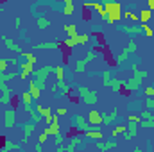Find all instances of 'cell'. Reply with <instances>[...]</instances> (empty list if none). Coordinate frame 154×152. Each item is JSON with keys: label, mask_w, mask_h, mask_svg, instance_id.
I'll list each match as a JSON object with an SVG mask.
<instances>
[{"label": "cell", "mask_w": 154, "mask_h": 152, "mask_svg": "<svg viewBox=\"0 0 154 152\" xmlns=\"http://www.w3.org/2000/svg\"><path fill=\"white\" fill-rule=\"evenodd\" d=\"M95 149L100 152H106V147H104V141L102 140H97V143H95Z\"/></svg>", "instance_id": "obj_44"}, {"label": "cell", "mask_w": 154, "mask_h": 152, "mask_svg": "<svg viewBox=\"0 0 154 152\" xmlns=\"http://www.w3.org/2000/svg\"><path fill=\"white\" fill-rule=\"evenodd\" d=\"M125 50H127L129 54H134V52L138 50V47H136V43H134V39H131V41L127 43V47H125Z\"/></svg>", "instance_id": "obj_41"}, {"label": "cell", "mask_w": 154, "mask_h": 152, "mask_svg": "<svg viewBox=\"0 0 154 152\" xmlns=\"http://www.w3.org/2000/svg\"><path fill=\"white\" fill-rule=\"evenodd\" d=\"M47 140H48V134H47V132L43 131V132H41V134L38 136V141H39V143H45Z\"/></svg>", "instance_id": "obj_47"}, {"label": "cell", "mask_w": 154, "mask_h": 152, "mask_svg": "<svg viewBox=\"0 0 154 152\" xmlns=\"http://www.w3.org/2000/svg\"><path fill=\"white\" fill-rule=\"evenodd\" d=\"M118 116V108H113L109 113H102V125H111Z\"/></svg>", "instance_id": "obj_18"}, {"label": "cell", "mask_w": 154, "mask_h": 152, "mask_svg": "<svg viewBox=\"0 0 154 152\" xmlns=\"http://www.w3.org/2000/svg\"><path fill=\"white\" fill-rule=\"evenodd\" d=\"M140 27H142V31H143V34H145L147 38H152L154 36V31L147 25V23H140Z\"/></svg>", "instance_id": "obj_36"}, {"label": "cell", "mask_w": 154, "mask_h": 152, "mask_svg": "<svg viewBox=\"0 0 154 152\" xmlns=\"http://www.w3.org/2000/svg\"><path fill=\"white\" fill-rule=\"evenodd\" d=\"M116 145H118V143H116V140H108V141L104 143V147H106V150H109V149H115Z\"/></svg>", "instance_id": "obj_42"}, {"label": "cell", "mask_w": 154, "mask_h": 152, "mask_svg": "<svg viewBox=\"0 0 154 152\" xmlns=\"http://www.w3.org/2000/svg\"><path fill=\"white\" fill-rule=\"evenodd\" d=\"M2 41H4V43H5V47H7V48H9V50H11V52H18V54H22V52H23V50H22V48H20V45H16V43H14V41H13V39H11V38H7V36H5V34H4V36H2Z\"/></svg>", "instance_id": "obj_20"}, {"label": "cell", "mask_w": 154, "mask_h": 152, "mask_svg": "<svg viewBox=\"0 0 154 152\" xmlns=\"http://www.w3.org/2000/svg\"><path fill=\"white\" fill-rule=\"evenodd\" d=\"M2 150L7 152V150H20V145L18 143H13V141H5L4 143V147H2Z\"/></svg>", "instance_id": "obj_30"}, {"label": "cell", "mask_w": 154, "mask_h": 152, "mask_svg": "<svg viewBox=\"0 0 154 152\" xmlns=\"http://www.w3.org/2000/svg\"><path fill=\"white\" fill-rule=\"evenodd\" d=\"M47 27H50V20L47 18V16H39L38 18V29H47Z\"/></svg>", "instance_id": "obj_28"}, {"label": "cell", "mask_w": 154, "mask_h": 152, "mask_svg": "<svg viewBox=\"0 0 154 152\" xmlns=\"http://www.w3.org/2000/svg\"><path fill=\"white\" fill-rule=\"evenodd\" d=\"M95 57H97V54L90 50V52L86 54V57H84V59H77V61H75V65H74V72H77V74L86 72V65H88L90 61H93Z\"/></svg>", "instance_id": "obj_5"}, {"label": "cell", "mask_w": 154, "mask_h": 152, "mask_svg": "<svg viewBox=\"0 0 154 152\" xmlns=\"http://www.w3.org/2000/svg\"><path fill=\"white\" fill-rule=\"evenodd\" d=\"M131 70H133V74H134V75L140 77V79H145V77H149V72H140V70H138V66H136L134 63L131 65Z\"/></svg>", "instance_id": "obj_31"}, {"label": "cell", "mask_w": 154, "mask_h": 152, "mask_svg": "<svg viewBox=\"0 0 154 152\" xmlns=\"http://www.w3.org/2000/svg\"><path fill=\"white\" fill-rule=\"evenodd\" d=\"M14 23H16V25H14V27H16V29H20V23H22V20H20V16H18V18H16V20H14Z\"/></svg>", "instance_id": "obj_53"}, {"label": "cell", "mask_w": 154, "mask_h": 152, "mask_svg": "<svg viewBox=\"0 0 154 152\" xmlns=\"http://www.w3.org/2000/svg\"><path fill=\"white\" fill-rule=\"evenodd\" d=\"M7 61H9V65H13V66H18V63H20L16 57H7Z\"/></svg>", "instance_id": "obj_49"}, {"label": "cell", "mask_w": 154, "mask_h": 152, "mask_svg": "<svg viewBox=\"0 0 154 152\" xmlns=\"http://www.w3.org/2000/svg\"><path fill=\"white\" fill-rule=\"evenodd\" d=\"M84 138H90V140H102L104 138V134H102V129L100 127H90V129H86L84 131Z\"/></svg>", "instance_id": "obj_14"}, {"label": "cell", "mask_w": 154, "mask_h": 152, "mask_svg": "<svg viewBox=\"0 0 154 152\" xmlns=\"http://www.w3.org/2000/svg\"><path fill=\"white\" fill-rule=\"evenodd\" d=\"M36 125H38V123H34L32 120H31V122H27V123H20V127L23 129V138H22V143H23V145L29 141V138H31L32 131L36 129Z\"/></svg>", "instance_id": "obj_12"}, {"label": "cell", "mask_w": 154, "mask_h": 152, "mask_svg": "<svg viewBox=\"0 0 154 152\" xmlns=\"http://www.w3.org/2000/svg\"><path fill=\"white\" fill-rule=\"evenodd\" d=\"M48 136H56V134H59L61 132V127H59V114H52V120H50V123L43 129Z\"/></svg>", "instance_id": "obj_6"}, {"label": "cell", "mask_w": 154, "mask_h": 152, "mask_svg": "<svg viewBox=\"0 0 154 152\" xmlns=\"http://www.w3.org/2000/svg\"><path fill=\"white\" fill-rule=\"evenodd\" d=\"M56 114L63 116V114H66V109H65V108H57V109H56Z\"/></svg>", "instance_id": "obj_51"}, {"label": "cell", "mask_w": 154, "mask_h": 152, "mask_svg": "<svg viewBox=\"0 0 154 152\" xmlns=\"http://www.w3.org/2000/svg\"><path fill=\"white\" fill-rule=\"evenodd\" d=\"M125 129H127V125H116V127H113V131H111V136L113 138H116V136H120V134H124L125 132Z\"/></svg>", "instance_id": "obj_29"}, {"label": "cell", "mask_w": 154, "mask_h": 152, "mask_svg": "<svg viewBox=\"0 0 154 152\" xmlns=\"http://www.w3.org/2000/svg\"><path fill=\"white\" fill-rule=\"evenodd\" d=\"M86 118L90 122V127H102V113H99L97 109H90Z\"/></svg>", "instance_id": "obj_11"}, {"label": "cell", "mask_w": 154, "mask_h": 152, "mask_svg": "<svg viewBox=\"0 0 154 152\" xmlns=\"http://www.w3.org/2000/svg\"><path fill=\"white\" fill-rule=\"evenodd\" d=\"M100 4H108V2H111V0H99Z\"/></svg>", "instance_id": "obj_56"}, {"label": "cell", "mask_w": 154, "mask_h": 152, "mask_svg": "<svg viewBox=\"0 0 154 152\" xmlns=\"http://www.w3.org/2000/svg\"><path fill=\"white\" fill-rule=\"evenodd\" d=\"M2 11H4V9H0V13H2Z\"/></svg>", "instance_id": "obj_57"}, {"label": "cell", "mask_w": 154, "mask_h": 152, "mask_svg": "<svg viewBox=\"0 0 154 152\" xmlns=\"http://www.w3.org/2000/svg\"><path fill=\"white\" fill-rule=\"evenodd\" d=\"M140 116H142L143 120H154V113L151 111V109H147V108H145V109L140 113Z\"/></svg>", "instance_id": "obj_38"}, {"label": "cell", "mask_w": 154, "mask_h": 152, "mask_svg": "<svg viewBox=\"0 0 154 152\" xmlns=\"http://www.w3.org/2000/svg\"><path fill=\"white\" fill-rule=\"evenodd\" d=\"M140 120H142V116H138V114H129V116H127V122H136V123H140Z\"/></svg>", "instance_id": "obj_45"}, {"label": "cell", "mask_w": 154, "mask_h": 152, "mask_svg": "<svg viewBox=\"0 0 154 152\" xmlns=\"http://www.w3.org/2000/svg\"><path fill=\"white\" fill-rule=\"evenodd\" d=\"M149 4V9H154V0H145Z\"/></svg>", "instance_id": "obj_54"}, {"label": "cell", "mask_w": 154, "mask_h": 152, "mask_svg": "<svg viewBox=\"0 0 154 152\" xmlns=\"http://www.w3.org/2000/svg\"><path fill=\"white\" fill-rule=\"evenodd\" d=\"M20 99H22V104H23V109L29 113L31 109H32V95H31V91H23V93H20Z\"/></svg>", "instance_id": "obj_17"}, {"label": "cell", "mask_w": 154, "mask_h": 152, "mask_svg": "<svg viewBox=\"0 0 154 152\" xmlns=\"http://www.w3.org/2000/svg\"><path fill=\"white\" fill-rule=\"evenodd\" d=\"M65 4H74V0H63Z\"/></svg>", "instance_id": "obj_55"}, {"label": "cell", "mask_w": 154, "mask_h": 152, "mask_svg": "<svg viewBox=\"0 0 154 152\" xmlns=\"http://www.w3.org/2000/svg\"><path fill=\"white\" fill-rule=\"evenodd\" d=\"M140 127H143V129H151V127H154V120H140V123H138Z\"/></svg>", "instance_id": "obj_40"}, {"label": "cell", "mask_w": 154, "mask_h": 152, "mask_svg": "<svg viewBox=\"0 0 154 152\" xmlns=\"http://www.w3.org/2000/svg\"><path fill=\"white\" fill-rule=\"evenodd\" d=\"M29 91H31V95H32V99H34V100H38L39 97H41V90H39L32 81L29 82Z\"/></svg>", "instance_id": "obj_24"}, {"label": "cell", "mask_w": 154, "mask_h": 152, "mask_svg": "<svg viewBox=\"0 0 154 152\" xmlns=\"http://www.w3.org/2000/svg\"><path fill=\"white\" fill-rule=\"evenodd\" d=\"M109 81H111V72H109V70H104V72H102V86L108 88V86H109Z\"/></svg>", "instance_id": "obj_32"}, {"label": "cell", "mask_w": 154, "mask_h": 152, "mask_svg": "<svg viewBox=\"0 0 154 152\" xmlns=\"http://www.w3.org/2000/svg\"><path fill=\"white\" fill-rule=\"evenodd\" d=\"M72 125L77 127V131H86V129H90V122H88V118H84L82 114H74L72 116Z\"/></svg>", "instance_id": "obj_10"}, {"label": "cell", "mask_w": 154, "mask_h": 152, "mask_svg": "<svg viewBox=\"0 0 154 152\" xmlns=\"http://www.w3.org/2000/svg\"><path fill=\"white\" fill-rule=\"evenodd\" d=\"M74 11H75L74 4H65V7H63V14H65V16H72Z\"/></svg>", "instance_id": "obj_35"}, {"label": "cell", "mask_w": 154, "mask_h": 152, "mask_svg": "<svg viewBox=\"0 0 154 152\" xmlns=\"http://www.w3.org/2000/svg\"><path fill=\"white\" fill-rule=\"evenodd\" d=\"M18 68H20V79L22 81H25V79H29V75H32V72H34V65H31L29 61H22V63H18Z\"/></svg>", "instance_id": "obj_8"}, {"label": "cell", "mask_w": 154, "mask_h": 152, "mask_svg": "<svg viewBox=\"0 0 154 152\" xmlns=\"http://www.w3.org/2000/svg\"><path fill=\"white\" fill-rule=\"evenodd\" d=\"M63 31H65L68 36H75V34H77V25H75V23H68V25H63Z\"/></svg>", "instance_id": "obj_26"}, {"label": "cell", "mask_w": 154, "mask_h": 152, "mask_svg": "<svg viewBox=\"0 0 154 152\" xmlns=\"http://www.w3.org/2000/svg\"><path fill=\"white\" fill-rule=\"evenodd\" d=\"M29 114H31V120L34 122V123H41V120H43V116L36 111V109H31L29 111Z\"/></svg>", "instance_id": "obj_33"}, {"label": "cell", "mask_w": 154, "mask_h": 152, "mask_svg": "<svg viewBox=\"0 0 154 152\" xmlns=\"http://www.w3.org/2000/svg\"><path fill=\"white\" fill-rule=\"evenodd\" d=\"M61 47H63V43H59V41H45V43L34 45L36 50H56V48H61Z\"/></svg>", "instance_id": "obj_16"}, {"label": "cell", "mask_w": 154, "mask_h": 152, "mask_svg": "<svg viewBox=\"0 0 154 152\" xmlns=\"http://www.w3.org/2000/svg\"><path fill=\"white\" fill-rule=\"evenodd\" d=\"M108 88H111L113 91H122L124 90V81H120V79H115V77H111V81H109V86Z\"/></svg>", "instance_id": "obj_22"}, {"label": "cell", "mask_w": 154, "mask_h": 152, "mask_svg": "<svg viewBox=\"0 0 154 152\" xmlns=\"http://www.w3.org/2000/svg\"><path fill=\"white\" fill-rule=\"evenodd\" d=\"M54 68H56V66H48V65H47V66H43V68H39V70H34V72H32V75H34V81H32V82L38 86L39 90H43V88H45L47 75H48V74H52V72H54Z\"/></svg>", "instance_id": "obj_3"}, {"label": "cell", "mask_w": 154, "mask_h": 152, "mask_svg": "<svg viewBox=\"0 0 154 152\" xmlns=\"http://www.w3.org/2000/svg\"><path fill=\"white\" fill-rule=\"evenodd\" d=\"M77 93L81 95V100H82L86 106H95L97 100H99L97 91H95V90H90V88H86V86H79V88H77Z\"/></svg>", "instance_id": "obj_2"}, {"label": "cell", "mask_w": 154, "mask_h": 152, "mask_svg": "<svg viewBox=\"0 0 154 152\" xmlns=\"http://www.w3.org/2000/svg\"><path fill=\"white\" fill-rule=\"evenodd\" d=\"M56 86H57V90H59L63 95H68V93H70V88H68V84L65 82V79H63V81H56Z\"/></svg>", "instance_id": "obj_25"}, {"label": "cell", "mask_w": 154, "mask_h": 152, "mask_svg": "<svg viewBox=\"0 0 154 152\" xmlns=\"http://www.w3.org/2000/svg\"><path fill=\"white\" fill-rule=\"evenodd\" d=\"M138 18H140V23H147L152 18V9H142L140 14H138Z\"/></svg>", "instance_id": "obj_23"}, {"label": "cell", "mask_w": 154, "mask_h": 152, "mask_svg": "<svg viewBox=\"0 0 154 152\" xmlns=\"http://www.w3.org/2000/svg\"><path fill=\"white\" fill-rule=\"evenodd\" d=\"M54 74H56V79H57V81H63V79H65V70H63V66H56V68H54Z\"/></svg>", "instance_id": "obj_37"}, {"label": "cell", "mask_w": 154, "mask_h": 152, "mask_svg": "<svg viewBox=\"0 0 154 152\" xmlns=\"http://www.w3.org/2000/svg\"><path fill=\"white\" fill-rule=\"evenodd\" d=\"M104 5V9H106V14H108V18H106V23H115L118 22L120 18H122V5H120V2H116V0H111V2H108V4H102Z\"/></svg>", "instance_id": "obj_1"}, {"label": "cell", "mask_w": 154, "mask_h": 152, "mask_svg": "<svg viewBox=\"0 0 154 152\" xmlns=\"http://www.w3.org/2000/svg\"><path fill=\"white\" fill-rule=\"evenodd\" d=\"M145 108L147 109H154V99L152 97H147L145 99Z\"/></svg>", "instance_id": "obj_43"}, {"label": "cell", "mask_w": 154, "mask_h": 152, "mask_svg": "<svg viewBox=\"0 0 154 152\" xmlns=\"http://www.w3.org/2000/svg\"><path fill=\"white\" fill-rule=\"evenodd\" d=\"M136 134H138V123H136V122H129L125 132L122 134L124 140H133V138H136Z\"/></svg>", "instance_id": "obj_15"}, {"label": "cell", "mask_w": 154, "mask_h": 152, "mask_svg": "<svg viewBox=\"0 0 154 152\" xmlns=\"http://www.w3.org/2000/svg\"><path fill=\"white\" fill-rule=\"evenodd\" d=\"M34 149H36V152H41V150H43V143H39V141H38Z\"/></svg>", "instance_id": "obj_52"}, {"label": "cell", "mask_w": 154, "mask_h": 152, "mask_svg": "<svg viewBox=\"0 0 154 152\" xmlns=\"http://www.w3.org/2000/svg\"><path fill=\"white\" fill-rule=\"evenodd\" d=\"M81 143H82V138H77V136H74V138H70V143L65 147V150H66V152H74L77 147L81 145Z\"/></svg>", "instance_id": "obj_21"}, {"label": "cell", "mask_w": 154, "mask_h": 152, "mask_svg": "<svg viewBox=\"0 0 154 152\" xmlns=\"http://www.w3.org/2000/svg\"><path fill=\"white\" fill-rule=\"evenodd\" d=\"M88 41H90L88 34H75V36H68L63 41V45L68 47V48H72V47H77V45H86Z\"/></svg>", "instance_id": "obj_4"}, {"label": "cell", "mask_w": 154, "mask_h": 152, "mask_svg": "<svg viewBox=\"0 0 154 152\" xmlns=\"http://www.w3.org/2000/svg\"><path fill=\"white\" fill-rule=\"evenodd\" d=\"M7 65H9V61L4 57V59H0V72H5L7 70Z\"/></svg>", "instance_id": "obj_46"}, {"label": "cell", "mask_w": 154, "mask_h": 152, "mask_svg": "<svg viewBox=\"0 0 154 152\" xmlns=\"http://www.w3.org/2000/svg\"><path fill=\"white\" fill-rule=\"evenodd\" d=\"M142 82H143V79H140V77H131V79H127V81H124V88H125V93H131V91H136V90H140L142 88Z\"/></svg>", "instance_id": "obj_7"}, {"label": "cell", "mask_w": 154, "mask_h": 152, "mask_svg": "<svg viewBox=\"0 0 154 152\" xmlns=\"http://www.w3.org/2000/svg\"><path fill=\"white\" fill-rule=\"evenodd\" d=\"M34 109H36V111L43 116V120H45V122H47V125H48V123H50V120H52V111H50V108H45V106L38 104Z\"/></svg>", "instance_id": "obj_19"}, {"label": "cell", "mask_w": 154, "mask_h": 152, "mask_svg": "<svg viewBox=\"0 0 154 152\" xmlns=\"http://www.w3.org/2000/svg\"><path fill=\"white\" fill-rule=\"evenodd\" d=\"M54 143H56V145H61V143H63V136H61V132H59V134H56V140H54Z\"/></svg>", "instance_id": "obj_50"}, {"label": "cell", "mask_w": 154, "mask_h": 152, "mask_svg": "<svg viewBox=\"0 0 154 152\" xmlns=\"http://www.w3.org/2000/svg\"><path fill=\"white\" fill-rule=\"evenodd\" d=\"M143 93H145L147 97H154V88L152 86H147V88L143 90Z\"/></svg>", "instance_id": "obj_48"}, {"label": "cell", "mask_w": 154, "mask_h": 152, "mask_svg": "<svg viewBox=\"0 0 154 152\" xmlns=\"http://www.w3.org/2000/svg\"><path fill=\"white\" fill-rule=\"evenodd\" d=\"M129 56H131V54H129V52H127V50L124 48V50H122V54H120V56L116 57V63L120 65V63H124V61H127V59H129Z\"/></svg>", "instance_id": "obj_39"}, {"label": "cell", "mask_w": 154, "mask_h": 152, "mask_svg": "<svg viewBox=\"0 0 154 152\" xmlns=\"http://www.w3.org/2000/svg\"><path fill=\"white\" fill-rule=\"evenodd\" d=\"M116 29L122 31V32H127L129 36H140L143 32L140 25H116Z\"/></svg>", "instance_id": "obj_13"}, {"label": "cell", "mask_w": 154, "mask_h": 152, "mask_svg": "<svg viewBox=\"0 0 154 152\" xmlns=\"http://www.w3.org/2000/svg\"><path fill=\"white\" fill-rule=\"evenodd\" d=\"M122 16H124V18H127V20H131L133 23H134V22H140L138 14H134V13H131V11H124V13H122Z\"/></svg>", "instance_id": "obj_34"}, {"label": "cell", "mask_w": 154, "mask_h": 152, "mask_svg": "<svg viewBox=\"0 0 154 152\" xmlns=\"http://www.w3.org/2000/svg\"><path fill=\"white\" fill-rule=\"evenodd\" d=\"M16 125V109H5L4 111V127L13 129Z\"/></svg>", "instance_id": "obj_9"}, {"label": "cell", "mask_w": 154, "mask_h": 152, "mask_svg": "<svg viewBox=\"0 0 154 152\" xmlns=\"http://www.w3.org/2000/svg\"><path fill=\"white\" fill-rule=\"evenodd\" d=\"M20 57H23V59H25V61H29L31 65H36V61H38V59H36V56H34L32 52H22V54H20Z\"/></svg>", "instance_id": "obj_27"}]
</instances>
